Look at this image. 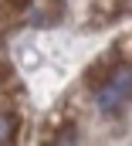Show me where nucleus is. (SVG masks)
<instances>
[{
  "label": "nucleus",
  "instance_id": "f257e3e1",
  "mask_svg": "<svg viewBox=\"0 0 132 146\" xmlns=\"http://www.w3.org/2000/svg\"><path fill=\"white\" fill-rule=\"evenodd\" d=\"M132 99V61H115L105 78L98 82V92H95V106L105 115H115L125 102Z\"/></svg>",
  "mask_w": 132,
  "mask_h": 146
},
{
  "label": "nucleus",
  "instance_id": "f03ea898",
  "mask_svg": "<svg viewBox=\"0 0 132 146\" xmlns=\"http://www.w3.org/2000/svg\"><path fill=\"white\" fill-rule=\"evenodd\" d=\"M125 10H129V0H92L88 24H92V27H98V24H112V21H119Z\"/></svg>",
  "mask_w": 132,
  "mask_h": 146
},
{
  "label": "nucleus",
  "instance_id": "7ed1b4c3",
  "mask_svg": "<svg viewBox=\"0 0 132 146\" xmlns=\"http://www.w3.org/2000/svg\"><path fill=\"white\" fill-rule=\"evenodd\" d=\"M17 136H20V112L0 109V146L17 143Z\"/></svg>",
  "mask_w": 132,
  "mask_h": 146
},
{
  "label": "nucleus",
  "instance_id": "20e7f679",
  "mask_svg": "<svg viewBox=\"0 0 132 146\" xmlns=\"http://www.w3.org/2000/svg\"><path fill=\"white\" fill-rule=\"evenodd\" d=\"M51 143H78V126H65L51 136Z\"/></svg>",
  "mask_w": 132,
  "mask_h": 146
},
{
  "label": "nucleus",
  "instance_id": "39448f33",
  "mask_svg": "<svg viewBox=\"0 0 132 146\" xmlns=\"http://www.w3.org/2000/svg\"><path fill=\"white\" fill-rule=\"evenodd\" d=\"M7 3H10V7H20V10H24V7H27L31 0H7Z\"/></svg>",
  "mask_w": 132,
  "mask_h": 146
}]
</instances>
